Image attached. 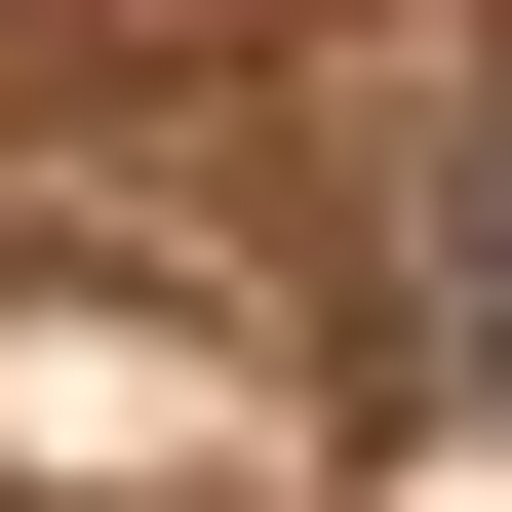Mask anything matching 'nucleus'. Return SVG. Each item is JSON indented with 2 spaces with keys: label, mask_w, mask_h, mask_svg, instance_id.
I'll list each match as a JSON object with an SVG mask.
<instances>
[{
  "label": "nucleus",
  "mask_w": 512,
  "mask_h": 512,
  "mask_svg": "<svg viewBox=\"0 0 512 512\" xmlns=\"http://www.w3.org/2000/svg\"><path fill=\"white\" fill-rule=\"evenodd\" d=\"M473 394H512V158H473Z\"/></svg>",
  "instance_id": "1"
}]
</instances>
